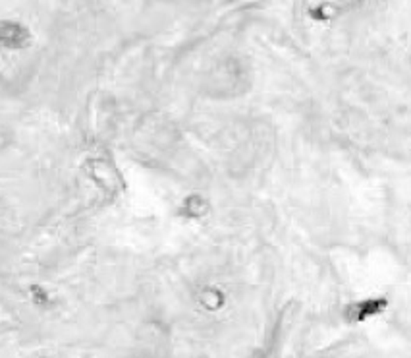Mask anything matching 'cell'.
Segmentation results:
<instances>
[{
  "instance_id": "obj_1",
  "label": "cell",
  "mask_w": 411,
  "mask_h": 358,
  "mask_svg": "<svg viewBox=\"0 0 411 358\" xmlns=\"http://www.w3.org/2000/svg\"><path fill=\"white\" fill-rule=\"evenodd\" d=\"M27 41H29L27 29L17 26V24H10V22L0 24V45H4L8 49H19V47L27 45Z\"/></svg>"
}]
</instances>
